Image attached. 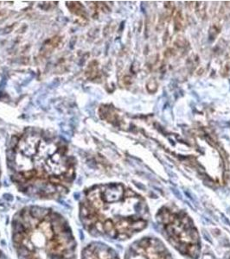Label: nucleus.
Listing matches in <instances>:
<instances>
[{
    "label": "nucleus",
    "mask_w": 230,
    "mask_h": 259,
    "mask_svg": "<svg viewBox=\"0 0 230 259\" xmlns=\"http://www.w3.org/2000/svg\"><path fill=\"white\" fill-rule=\"evenodd\" d=\"M150 211L143 198L120 183L87 189L79 203V220L87 233L126 241L145 230Z\"/></svg>",
    "instance_id": "nucleus-1"
},
{
    "label": "nucleus",
    "mask_w": 230,
    "mask_h": 259,
    "mask_svg": "<svg viewBox=\"0 0 230 259\" xmlns=\"http://www.w3.org/2000/svg\"><path fill=\"white\" fill-rule=\"evenodd\" d=\"M12 241L18 259H77L68 220L53 208L24 206L13 215Z\"/></svg>",
    "instance_id": "nucleus-2"
},
{
    "label": "nucleus",
    "mask_w": 230,
    "mask_h": 259,
    "mask_svg": "<svg viewBox=\"0 0 230 259\" xmlns=\"http://www.w3.org/2000/svg\"><path fill=\"white\" fill-rule=\"evenodd\" d=\"M160 233L175 250L186 258L198 259L202 242L194 221L185 211L173 206L161 207L156 214Z\"/></svg>",
    "instance_id": "nucleus-3"
},
{
    "label": "nucleus",
    "mask_w": 230,
    "mask_h": 259,
    "mask_svg": "<svg viewBox=\"0 0 230 259\" xmlns=\"http://www.w3.org/2000/svg\"><path fill=\"white\" fill-rule=\"evenodd\" d=\"M124 259H175L160 239L144 237L128 246Z\"/></svg>",
    "instance_id": "nucleus-4"
},
{
    "label": "nucleus",
    "mask_w": 230,
    "mask_h": 259,
    "mask_svg": "<svg viewBox=\"0 0 230 259\" xmlns=\"http://www.w3.org/2000/svg\"><path fill=\"white\" fill-rule=\"evenodd\" d=\"M81 259H121L117 251L108 244L94 241L87 244L81 252Z\"/></svg>",
    "instance_id": "nucleus-5"
},
{
    "label": "nucleus",
    "mask_w": 230,
    "mask_h": 259,
    "mask_svg": "<svg viewBox=\"0 0 230 259\" xmlns=\"http://www.w3.org/2000/svg\"><path fill=\"white\" fill-rule=\"evenodd\" d=\"M0 259H11L9 256H7L3 250H0Z\"/></svg>",
    "instance_id": "nucleus-6"
}]
</instances>
